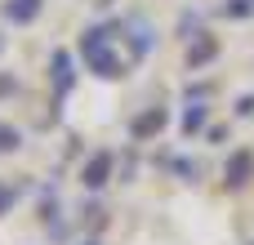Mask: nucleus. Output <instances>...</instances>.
<instances>
[{
  "mask_svg": "<svg viewBox=\"0 0 254 245\" xmlns=\"http://www.w3.org/2000/svg\"><path fill=\"white\" fill-rule=\"evenodd\" d=\"M85 58H89V67H94L98 76H121V62H116L112 49H107V31H89V36H85Z\"/></svg>",
  "mask_w": 254,
  "mask_h": 245,
  "instance_id": "1",
  "label": "nucleus"
},
{
  "mask_svg": "<svg viewBox=\"0 0 254 245\" xmlns=\"http://www.w3.org/2000/svg\"><path fill=\"white\" fill-rule=\"evenodd\" d=\"M107 161H112V156H107V152H98V156H94V161L85 165V183H89V187L107 183Z\"/></svg>",
  "mask_w": 254,
  "mask_h": 245,
  "instance_id": "2",
  "label": "nucleus"
},
{
  "mask_svg": "<svg viewBox=\"0 0 254 245\" xmlns=\"http://www.w3.org/2000/svg\"><path fill=\"white\" fill-rule=\"evenodd\" d=\"M156 125H161V112H152V116H143V121L134 125V134H152Z\"/></svg>",
  "mask_w": 254,
  "mask_h": 245,
  "instance_id": "3",
  "label": "nucleus"
},
{
  "mask_svg": "<svg viewBox=\"0 0 254 245\" xmlns=\"http://www.w3.org/2000/svg\"><path fill=\"white\" fill-rule=\"evenodd\" d=\"M13 143H18V134H13V129H0V152H9Z\"/></svg>",
  "mask_w": 254,
  "mask_h": 245,
  "instance_id": "4",
  "label": "nucleus"
}]
</instances>
